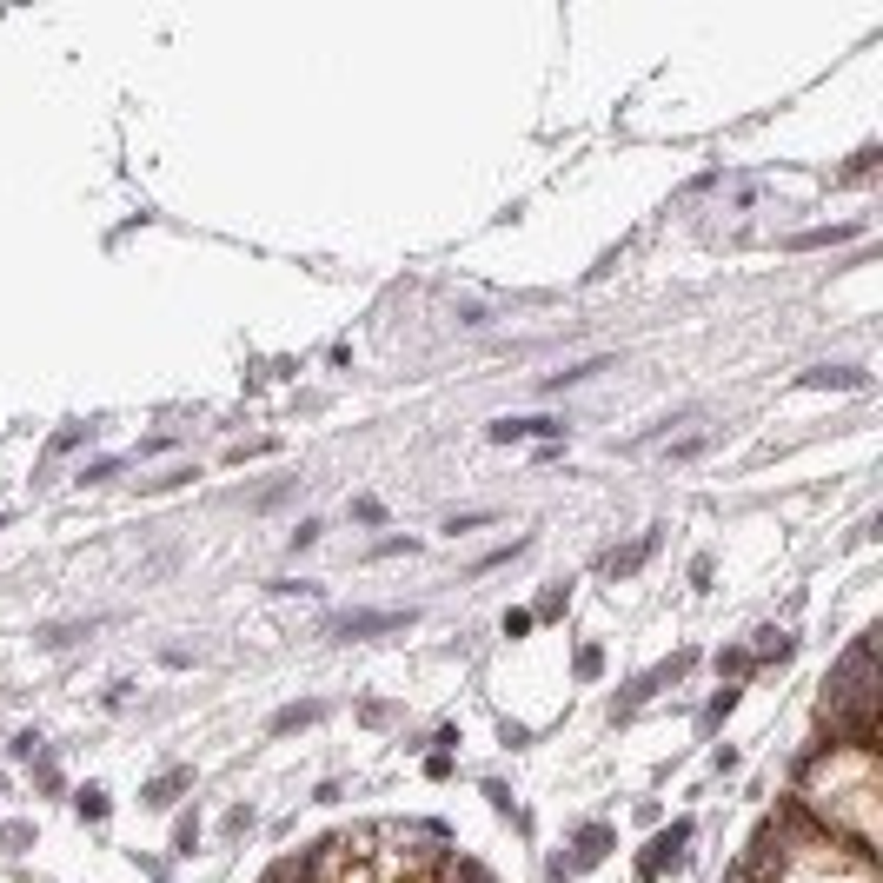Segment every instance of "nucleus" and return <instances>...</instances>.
Segmentation results:
<instances>
[{"mask_svg": "<svg viewBox=\"0 0 883 883\" xmlns=\"http://www.w3.org/2000/svg\"><path fill=\"white\" fill-rule=\"evenodd\" d=\"M412 624V611H346V618L326 624V638L352 644V638H379V631H405Z\"/></svg>", "mask_w": 883, "mask_h": 883, "instance_id": "obj_1", "label": "nucleus"}, {"mask_svg": "<svg viewBox=\"0 0 883 883\" xmlns=\"http://www.w3.org/2000/svg\"><path fill=\"white\" fill-rule=\"evenodd\" d=\"M684 843H691V824L677 817V824L665 830V837H651V851L638 857V877H665L671 863H684Z\"/></svg>", "mask_w": 883, "mask_h": 883, "instance_id": "obj_2", "label": "nucleus"}, {"mask_svg": "<svg viewBox=\"0 0 883 883\" xmlns=\"http://www.w3.org/2000/svg\"><path fill=\"white\" fill-rule=\"evenodd\" d=\"M558 432H565L558 419H491V426H485L491 446H518V438H558Z\"/></svg>", "mask_w": 883, "mask_h": 883, "instance_id": "obj_3", "label": "nucleus"}, {"mask_svg": "<svg viewBox=\"0 0 883 883\" xmlns=\"http://www.w3.org/2000/svg\"><path fill=\"white\" fill-rule=\"evenodd\" d=\"M797 385H810V393H863L870 379H863L857 366H810V372H804Z\"/></svg>", "mask_w": 883, "mask_h": 883, "instance_id": "obj_4", "label": "nucleus"}, {"mask_svg": "<svg viewBox=\"0 0 883 883\" xmlns=\"http://www.w3.org/2000/svg\"><path fill=\"white\" fill-rule=\"evenodd\" d=\"M751 658H757V665H784V658H797V638H790V631H777V624H764Z\"/></svg>", "mask_w": 883, "mask_h": 883, "instance_id": "obj_5", "label": "nucleus"}, {"mask_svg": "<svg viewBox=\"0 0 883 883\" xmlns=\"http://www.w3.org/2000/svg\"><path fill=\"white\" fill-rule=\"evenodd\" d=\"M186 784H193V771H166V777H153V784L140 790V804H146V810H166Z\"/></svg>", "mask_w": 883, "mask_h": 883, "instance_id": "obj_6", "label": "nucleus"}, {"mask_svg": "<svg viewBox=\"0 0 883 883\" xmlns=\"http://www.w3.org/2000/svg\"><path fill=\"white\" fill-rule=\"evenodd\" d=\"M651 552H658V532H644V538H638L631 552H611L605 565H611V571H618V578H624V571H638V565H644V558H651Z\"/></svg>", "mask_w": 883, "mask_h": 883, "instance_id": "obj_7", "label": "nucleus"}, {"mask_svg": "<svg viewBox=\"0 0 883 883\" xmlns=\"http://www.w3.org/2000/svg\"><path fill=\"white\" fill-rule=\"evenodd\" d=\"M591 372H611V359H585V366H565V372H552V379H545V393H565V385H585Z\"/></svg>", "mask_w": 883, "mask_h": 883, "instance_id": "obj_8", "label": "nucleus"}, {"mask_svg": "<svg viewBox=\"0 0 883 883\" xmlns=\"http://www.w3.org/2000/svg\"><path fill=\"white\" fill-rule=\"evenodd\" d=\"M837 240H857V226H810V233H797V252H810V246H837Z\"/></svg>", "mask_w": 883, "mask_h": 883, "instance_id": "obj_9", "label": "nucleus"}, {"mask_svg": "<svg viewBox=\"0 0 883 883\" xmlns=\"http://www.w3.org/2000/svg\"><path fill=\"white\" fill-rule=\"evenodd\" d=\"M605 843H611V830H605V824L578 830V863H598V857H605Z\"/></svg>", "mask_w": 883, "mask_h": 883, "instance_id": "obj_10", "label": "nucleus"}, {"mask_svg": "<svg viewBox=\"0 0 883 883\" xmlns=\"http://www.w3.org/2000/svg\"><path fill=\"white\" fill-rule=\"evenodd\" d=\"M319 711H326V704H286L279 718H273V731H299V724H313Z\"/></svg>", "mask_w": 883, "mask_h": 883, "instance_id": "obj_11", "label": "nucleus"}, {"mask_svg": "<svg viewBox=\"0 0 883 883\" xmlns=\"http://www.w3.org/2000/svg\"><path fill=\"white\" fill-rule=\"evenodd\" d=\"M74 810H80V817H107V790H100V784H87V790L74 797Z\"/></svg>", "mask_w": 883, "mask_h": 883, "instance_id": "obj_12", "label": "nucleus"}, {"mask_svg": "<svg viewBox=\"0 0 883 883\" xmlns=\"http://www.w3.org/2000/svg\"><path fill=\"white\" fill-rule=\"evenodd\" d=\"M186 479H193V465H173V472H160V479H140V491H173Z\"/></svg>", "mask_w": 883, "mask_h": 883, "instance_id": "obj_13", "label": "nucleus"}, {"mask_svg": "<svg viewBox=\"0 0 883 883\" xmlns=\"http://www.w3.org/2000/svg\"><path fill=\"white\" fill-rule=\"evenodd\" d=\"M751 665H757V658H751V651H718V671H724V677H744V671H751Z\"/></svg>", "mask_w": 883, "mask_h": 883, "instance_id": "obj_14", "label": "nucleus"}, {"mask_svg": "<svg viewBox=\"0 0 883 883\" xmlns=\"http://www.w3.org/2000/svg\"><path fill=\"white\" fill-rule=\"evenodd\" d=\"M113 472H120V458H93V465H87V472H80V485H107V479H113Z\"/></svg>", "mask_w": 883, "mask_h": 883, "instance_id": "obj_15", "label": "nucleus"}, {"mask_svg": "<svg viewBox=\"0 0 883 883\" xmlns=\"http://www.w3.org/2000/svg\"><path fill=\"white\" fill-rule=\"evenodd\" d=\"M870 173H877V146H863V153H857V160H851V166H843V180H870Z\"/></svg>", "mask_w": 883, "mask_h": 883, "instance_id": "obj_16", "label": "nucleus"}, {"mask_svg": "<svg viewBox=\"0 0 883 883\" xmlns=\"http://www.w3.org/2000/svg\"><path fill=\"white\" fill-rule=\"evenodd\" d=\"M193 843H199V824H193V817H180V830H173V851H180V857H193Z\"/></svg>", "mask_w": 883, "mask_h": 883, "instance_id": "obj_17", "label": "nucleus"}, {"mask_svg": "<svg viewBox=\"0 0 883 883\" xmlns=\"http://www.w3.org/2000/svg\"><path fill=\"white\" fill-rule=\"evenodd\" d=\"M571 671H578V677H598V671H605V651H598V644H585V651H578V665H571Z\"/></svg>", "mask_w": 883, "mask_h": 883, "instance_id": "obj_18", "label": "nucleus"}, {"mask_svg": "<svg viewBox=\"0 0 883 883\" xmlns=\"http://www.w3.org/2000/svg\"><path fill=\"white\" fill-rule=\"evenodd\" d=\"M352 518H359V525H379L385 505H379V499H352Z\"/></svg>", "mask_w": 883, "mask_h": 883, "instance_id": "obj_19", "label": "nucleus"}, {"mask_svg": "<svg viewBox=\"0 0 883 883\" xmlns=\"http://www.w3.org/2000/svg\"><path fill=\"white\" fill-rule=\"evenodd\" d=\"M319 532H326V525H319V518H305V525H299V532H293V552H305V545H319Z\"/></svg>", "mask_w": 883, "mask_h": 883, "instance_id": "obj_20", "label": "nucleus"}, {"mask_svg": "<svg viewBox=\"0 0 883 883\" xmlns=\"http://www.w3.org/2000/svg\"><path fill=\"white\" fill-rule=\"evenodd\" d=\"M558 611H565V585H552L545 598H538V618H558Z\"/></svg>", "mask_w": 883, "mask_h": 883, "instance_id": "obj_21", "label": "nucleus"}, {"mask_svg": "<svg viewBox=\"0 0 883 883\" xmlns=\"http://www.w3.org/2000/svg\"><path fill=\"white\" fill-rule=\"evenodd\" d=\"M399 552H419V538H385V545H372V558H399Z\"/></svg>", "mask_w": 883, "mask_h": 883, "instance_id": "obj_22", "label": "nucleus"}, {"mask_svg": "<svg viewBox=\"0 0 883 883\" xmlns=\"http://www.w3.org/2000/svg\"><path fill=\"white\" fill-rule=\"evenodd\" d=\"M479 525H491V512H458L446 532H479Z\"/></svg>", "mask_w": 883, "mask_h": 883, "instance_id": "obj_23", "label": "nucleus"}, {"mask_svg": "<svg viewBox=\"0 0 883 883\" xmlns=\"http://www.w3.org/2000/svg\"><path fill=\"white\" fill-rule=\"evenodd\" d=\"M532 631V611H505V638H525Z\"/></svg>", "mask_w": 883, "mask_h": 883, "instance_id": "obj_24", "label": "nucleus"}, {"mask_svg": "<svg viewBox=\"0 0 883 883\" xmlns=\"http://www.w3.org/2000/svg\"><path fill=\"white\" fill-rule=\"evenodd\" d=\"M698 452H711V438H677L671 446V458H698Z\"/></svg>", "mask_w": 883, "mask_h": 883, "instance_id": "obj_25", "label": "nucleus"}, {"mask_svg": "<svg viewBox=\"0 0 883 883\" xmlns=\"http://www.w3.org/2000/svg\"><path fill=\"white\" fill-rule=\"evenodd\" d=\"M426 777H452V751H432L426 757Z\"/></svg>", "mask_w": 883, "mask_h": 883, "instance_id": "obj_26", "label": "nucleus"}, {"mask_svg": "<svg viewBox=\"0 0 883 883\" xmlns=\"http://www.w3.org/2000/svg\"><path fill=\"white\" fill-rule=\"evenodd\" d=\"M0 525H7V512H0Z\"/></svg>", "mask_w": 883, "mask_h": 883, "instance_id": "obj_27", "label": "nucleus"}]
</instances>
